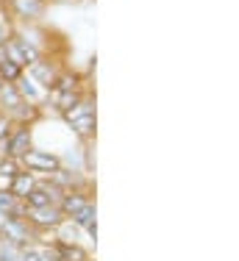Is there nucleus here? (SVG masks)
<instances>
[{
	"label": "nucleus",
	"mask_w": 239,
	"mask_h": 261,
	"mask_svg": "<svg viewBox=\"0 0 239 261\" xmlns=\"http://www.w3.org/2000/svg\"><path fill=\"white\" fill-rule=\"evenodd\" d=\"M22 92L28 97H36V89H34V86H28V81H22Z\"/></svg>",
	"instance_id": "a211bd4d"
},
{
	"label": "nucleus",
	"mask_w": 239,
	"mask_h": 261,
	"mask_svg": "<svg viewBox=\"0 0 239 261\" xmlns=\"http://www.w3.org/2000/svg\"><path fill=\"white\" fill-rule=\"evenodd\" d=\"M0 261H14V256H11V253H6V250H3V253H0Z\"/></svg>",
	"instance_id": "412c9836"
},
{
	"label": "nucleus",
	"mask_w": 239,
	"mask_h": 261,
	"mask_svg": "<svg viewBox=\"0 0 239 261\" xmlns=\"http://www.w3.org/2000/svg\"><path fill=\"white\" fill-rule=\"evenodd\" d=\"M17 172H20L17 159H3V161H0V178H14Z\"/></svg>",
	"instance_id": "4468645a"
},
{
	"label": "nucleus",
	"mask_w": 239,
	"mask_h": 261,
	"mask_svg": "<svg viewBox=\"0 0 239 261\" xmlns=\"http://www.w3.org/2000/svg\"><path fill=\"white\" fill-rule=\"evenodd\" d=\"M0 211H3V214H9V217H14V220H22V214L25 211L22 208H17L14 206V195H6V192H0Z\"/></svg>",
	"instance_id": "f8f14e48"
},
{
	"label": "nucleus",
	"mask_w": 239,
	"mask_h": 261,
	"mask_svg": "<svg viewBox=\"0 0 239 261\" xmlns=\"http://www.w3.org/2000/svg\"><path fill=\"white\" fill-rule=\"evenodd\" d=\"M6 39H9V31L0 25V45H6Z\"/></svg>",
	"instance_id": "aec40b11"
},
{
	"label": "nucleus",
	"mask_w": 239,
	"mask_h": 261,
	"mask_svg": "<svg viewBox=\"0 0 239 261\" xmlns=\"http://www.w3.org/2000/svg\"><path fill=\"white\" fill-rule=\"evenodd\" d=\"M31 225L36 228H59L64 222V214H61L59 206H42V208H28L25 211Z\"/></svg>",
	"instance_id": "f03ea898"
},
{
	"label": "nucleus",
	"mask_w": 239,
	"mask_h": 261,
	"mask_svg": "<svg viewBox=\"0 0 239 261\" xmlns=\"http://www.w3.org/2000/svg\"><path fill=\"white\" fill-rule=\"evenodd\" d=\"M0 75L9 78V81H17V78H20V67L11 64L9 59H0Z\"/></svg>",
	"instance_id": "2eb2a0df"
},
{
	"label": "nucleus",
	"mask_w": 239,
	"mask_h": 261,
	"mask_svg": "<svg viewBox=\"0 0 239 261\" xmlns=\"http://www.w3.org/2000/svg\"><path fill=\"white\" fill-rule=\"evenodd\" d=\"M34 72H36V78L45 81V86H50V81H53V70H50L47 64H39V61H34Z\"/></svg>",
	"instance_id": "f3484780"
},
{
	"label": "nucleus",
	"mask_w": 239,
	"mask_h": 261,
	"mask_svg": "<svg viewBox=\"0 0 239 261\" xmlns=\"http://www.w3.org/2000/svg\"><path fill=\"white\" fill-rule=\"evenodd\" d=\"M34 175L31 172H17L14 178H11V195L20 197V200H25V195H28L31 189H34Z\"/></svg>",
	"instance_id": "0eeeda50"
},
{
	"label": "nucleus",
	"mask_w": 239,
	"mask_h": 261,
	"mask_svg": "<svg viewBox=\"0 0 239 261\" xmlns=\"http://www.w3.org/2000/svg\"><path fill=\"white\" fill-rule=\"evenodd\" d=\"M59 197H61V192L56 186H34L25 195V203H28V208H42V206H56Z\"/></svg>",
	"instance_id": "20e7f679"
},
{
	"label": "nucleus",
	"mask_w": 239,
	"mask_h": 261,
	"mask_svg": "<svg viewBox=\"0 0 239 261\" xmlns=\"http://www.w3.org/2000/svg\"><path fill=\"white\" fill-rule=\"evenodd\" d=\"M22 164L34 172H56L59 170V159L50 156V153H42V150H28L22 156Z\"/></svg>",
	"instance_id": "7ed1b4c3"
},
{
	"label": "nucleus",
	"mask_w": 239,
	"mask_h": 261,
	"mask_svg": "<svg viewBox=\"0 0 239 261\" xmlns=\"http://www.w3.org/2000/svg\"><path fill=\"white\" fill-rule=\"evenodd\" d=\"M22 261H59V256H56V250H34V247H22L20 253Z\"/></svg>",
	"instance_id": "9b49d317"
},
{
	"label": "nucleus",
	"mask_w": 239,
	"mask_h": 261,
	"mask_svg": "<svg viewBox=\"0 0 239 261\" xmlns=\"http://www.w3.org/2000/svg\"><path fill=\"white\" fill-rule=\"evenodd\" d=\"M84 206H86L84 197H81V195H73V192H70V195H61V206H59V208H61V214H64V217H75Z\"/></svg>",
	"instance_id": "1a4fd4ad"
},
{
	"label": "nucleus",
	"mask_w": 239,
	"mask_h": 261,
	"mask_svg": "<svg viewBox=\"0 0 239 261\" xmlns=\"http://www.w3.org/2000/svg\"><path fill=\"white\" fill-rule=\"evenodd\" d=\"M67 120H70V125L78 130L81 136H89L92 130H95V111H92L89 103H75L73 109L64 111Z\"/></svg>",
	"instance_id": "f257e3e1"
},
{
	"label": "nucleus",
	"mask_w": 239,
	"mask_h": 261,
	"mask_svg": "<svg viewBox=\"0 0 239 261\" xmlns=\"http://www.w3.org/2000/svg\"><path fill=\"white\" fill-rule=\"evenodd\" d=\"M0 95H3V100H9L11 109H17V106H20V95L11 89V84H0Z\"/></svg>",
	"instance_id": "dca6fc26"
},
{
	"label": "nucleus",
	"mask_w": 239,
	"mask_h": 261,
	"mask_svg": "<svg viewBox=\"0 0 239 261\" xmlns=\"http://www.w3.org/2000/svg\"><path fill=\"white\" fill-rule=\"evenodd\" d=\"M14 6L22 17H34V14H39V9H42L39 0H14Z\"/></svg>",
	"instance_id": "ddd939ff"
},
{
	"label": "nucleus",
	"mask_w": 239,
	"mask_h": 261,
	"mask_svg": "<svg viewBox=\"0 0 239 261\" xmlns=\"http://www.w3.org/2000/svg\"><path fill=\"white\" fill-rule=\"evenodd\" d=\"M3 233L11 239V245H22V242L28 239V228L22 225V220H14V217H9V220L3 222Z\"/></svg>",
	"instance_id": "423d86ee"
},
{
	"label": "nucleus",
	"mask_w": 239,
	"mask_h": 261,
	"mask_svg": "<svg viewBox=\"0 0 239 261\" xmlns=\"http://www.w3.org/2000/svg\"><path fill=\"white\" fill-rule=\"evenodd\" d=\"M28 145H31L28 128L17 130V136H11V139H9V159H22L25 153H28Z\"/></svg>",
	"instance_id": "39448f33"
},
{
	"label": "nucleus",
	"mask_w": 239,
	"mask_h": 261,
	"mask_svg": "<svg viewBox=\"0 0 239 261\" xmlns=\"http://www.w3.org/2000/svg\"><path fill=\"white\" fill-rule=\"evenodd\" d=\"M56 256H59L61 261H86V253L81 250L78 245H64V242H59Z\"/></svg>",
	"instance_id": "9d476101"
},
{
	"label": "nucleus",
	"mask_w": 239,
	"mask_h": 261,
	"mask_svg": "<svg viewBox=\"0 0 239 261\" xmlns=\"http://www.w3.org/2000/svg\"><path fill=\"white\" fill-rule=\"evenodd\" d=\"M73 220H75V225L86 228V231H89L92 236H98V225H95V206H89V203H86V206L81 208L78 214L73 217Z\"/></svg>",
	"instance_id": "6e6552de"
},
{
	"label": "nucleus",
	"mask_w": 239,
	"mask_h": 261,
	"mask_svg": "<svg viewBox=\"0 0 239 261\" xmlns=\"http://www.w3.org/2000/svg\"><path fill=\"white\" fill-rule=\"evenodd\" d=\"M3 136H9V122L0 120V139H3Z\"/></svg>",
	"instance_id": "6ab92c4d"
}]
</instances>
